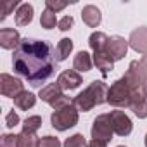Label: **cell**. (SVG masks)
<instances>
[{"label":"cell","instance_id":"8","mask_svg":"<svg viewBox=\"0 0 147 147\" xmlns=\"http://www.w3.org/2000/svg\"><path fill=\"white\" fill-rule=\"evenodd\" d=\"M109 116H111L113 130H114L116 135H119V137H128V135L131 133L133 125H131V119L128 118V114H126L125 111L116 109V111H111Z\"/></svg>","mask_w":147,"mask_h":147},{"label":"cell","instance_id":"7","mask_svg":"<svg viewBox=\"0 0 147 147\" xmlns=\"http://www.w3.org/2000/svg\"><path fill=\"white\" fill-rule=\"evenodd\" d=\"M24 90V83L19 78H14L7 73L0 75V94L9 99H16L21 92Z\"/></svg>","mask_w":147,"mask_h":147},{"label":"cell","instance_id":"25","mask_svg":"<svg viewBox=\"0 0 147 147\" xmlns=\"http://www.w3.org/2000/svg\"><path fill=\"white\" fill-rule=\"evenodd\" d=\"M71 104H73V100H71L67 95H64V94H62V95H59L57 99H54V100H52L49 106H50L54 111H59V109H62V107H67V106H71Z\"/></svg>","mask_w":147,"mask_h":147},{"label":"cell","instance_id":"18","mask_svg":"<svg viewBox=\"0 0 147 147\" xmlns=\"http://www.w3.org/2000/svg\"><path fill=\"white\" fill-rule=\"evenodd\" d=\"M35 104H36V95H35L33 92H28V90H23V92L14 99V106L19 107L21 111H28V109H31Z\"/></svg>","mask_w":147,"mask_h":147},{"label":"cell","instance_id":"35","mask_svg":"<svg viewBox=\"0 0 147 147\" xmlns=\"http://www.w3.org/2000/svg\"><path fill=\"white\" fill-rule=\"evenodd\" d=\"M116 147H125V145H116Z\"/></svg>","mask_w":147,"mask_h":147},{"label":"cell","instance_id":"20","mask_svg":"<svg viewBox=\"0 0 147 147\" xmlns=\"http://www.w3.org/2000/svg\"><path fill=\"white\" fill-rule=\"evenodd\" d=\"M55 52H57V61H66L69 57V54L73 52V40L71 38H61Z\"/></svg>","mask_w":147,"mask_h":147},{"label":"cell","instance_id":"11","mask_svg":"<svg viewBox=\"0 0 147 147\" xmlns=\"http://www.w3.org/2000/svg\"><path fill=\"white\" fill-rule=\"evenodd\" d=\"M128 43H130V47L135 52L147 54V28L140 26V28L133 30L131 35H130V38H128Z\"/></svg>","mask_w":147,"mask_h":147},{"label":"cell","instance_id":"12","mask_svg":"<svg viewBox=\"0 0 147 147\" xmlns=\"http://www.w3.org/2000/svg\"><path fill=\"white\" fill-rule=\"evenodd\" d=\"M21 43V36L14 28H2L0 30V47L11 50V49H18V45Z\"/></svg>","mask_w":147,"mask_h":147},{"label":"cell","instance_id":"13","mask_svg":"<svg viewBox=\"0 0 147 147\" xmlns=\"http://www.w3.org/2000/svg\"><path fill=\"white\" fill-rule=\"evenodd\" d=\"M94 64L97 66V69L102 75H107L109 71L114 69V59L106 52V50H97L94 52Z\"/></svg>","mask_w":147,"mask_h":147},{"label":"cell","instance_id":"3","mask_svg":"<svg viewBox=\"0 0 147 147\" xmlns=\"http://www.w3.org/2000/svg\"><path fill=\"white\" fill-rule=\"evenodd\" d=\"M107 102L113 107H130V104H131V88L128 87V83L123 78L116 80L109 87Z\"/></svg>","mask_w":147,"mask_h":147},{"label":"cell","instance_id":"22","mask_svg":"<svg viewBox=\"0 0 147 147\" xmlns=\"http://www.w3.org/2000/svg\"><path fill=\"white\" fill-rule=\"evenodd\" d=\"M40 24H42V28H45V30H52V28H55V24H59V21H57V18H55V12L45 9V11L42 12Z\"/></svg>","mask_w":147,"mask_h":147},{"label":"cell","instance_id":"10","mask_svg":"<svg viewBox=\"0 0 147 147\" xmlns=\"http://www.w3.org/2000/svg\"><path fill=\"white\" fill-rule=\"evenodd\" d=\"M57 83H59V87L62 90H75L83 83V80H82V75L76 73L75 69H66L59 75Z\"/></svg>","mask_w":147,"mask_h":147},{"label":"cell","instance_id":"4","mask_svg":"<svg viewBox=\"0 0 147 147\" xmlns=\"http://www.w3.org/2000/svg\"><path fill=\"white\" fill-rule=\"evenodd\" d=\"M78 113L80 111L75 107V104H71L67 107H62L59 111H54L52 116H50V123H52V126L55 130L66 131V130H69V128H73V126L78 125V118H80Z\"/></svg>","mask_w":147,"mask_h":147},{"label":"cell","instance_id":"31","mask_svg":"<svg viewBox=\"0 0 147 147\" xmlns=\"http://www.w3.org/2000/svg\"><path fill=\"white\" fill-rule=\"evenodd\" d=\"M73 24H75V19H73V16H64L61 21H59V30L61 31H69L73 28Z\"/></svg>","mask_w":147,"mask_h":147},{"label":"cell","instance_id":"16","mask_svg":"<svg viewBox=\"0 0 147 147\" xmlns=\"http://www.w3.org/2000/svg\"><path fill=\"white\" fill-rule=\"evenodd\" d=\"M92 62H94V59L90 57V54L87 50H80L75 55V59H73V69L76 73H87L92 69Z\"/></svg>","mask_w":147,"mask_h":147},{"label":"cell","instance_id":"17","mask_svg":"<svg viewBox=\"0 0 147 147\" xmlns=\"http://www.w3.org/2000/svg\"><path fill=\"white\" fill-rule=\"evenodd\" d=\"M64 94V90L59 87V83L55 82V83H49V85H45L43 88H40V94H38V97L43 100V102H47V104H50L54 99H57L59 95H62Z\"/></svg>","mask_w":147,"mask_h":147},{"label":"cell","instance_id":"2","mask_svg":"<svg viewBox=\"0 0 147 147\" xmlns=\"http://www.w3.org/2000/svg\"><path fill=\"white\" fill-rule=\"evenodd\" d=\"M107 90H109V87L104 82L95 80L83 92H80L75 99H73V104H75V107L78 111L88 113L95 106H100V104L107 102Z\"/></svg>","mask_w":147,"mask_h":147},{"label":"cell","instance_id":"29","mask_svg":"<svg viewBox=\"0 0 147 147\" xmlns=\"http://www.w3.org/2000/svg\"><path fill=\"white\" fill-rule=\"evenodd\" d=\"M2 5H4V12H2V16H0V19L4 21V19H5V18H7V16H9V14L12 12V9L19 7L21 4L18 2V0H7V2H4Z\"/></svg>","mask_w":147,"mask_h":147},{"label":"cell","instance_id":"23","mask_svg":"<svg viewBox=\"0 0 147 147\" xmlns=\"http://www.w3.org/2000/svg\"><path fill=\"white\" fill-rule=\"evenodd\" d=\"M40 126H42V116L35 114V116H28V118L24 119L23 130H24V131H30V133H36Z\"/></svg>","mask_w":147,"mask_h":147},{"label":"cell","instance_id":"27","mask_svg":"<svg viewBox=\"0 0 147 147\" xmlns=\"http://www.w3.org/2000/svg\"><path fill=\"white\" fill-rule=\"evenodd\" d=\"M66 7H67V2H62V0H45V9H49L55 14Z\"/></svg>","mask_w":147,"mask_h":147},{"label":"cell","instance_id":"5","mask_svg":"<svg viewBox=\"0 0 147 147\" xmlns=\"http://www.w3.org/2000/svg\"><path fill=\"white\" fill-rule=\"evenodd\" d=\"M113 133H114V130H113V123H111L109 113L99 114L94 119V125H92V138L109 142V140H113Z\"/></svg>","mask_w":147,"mask_h":147},{"label":"cell","instance_id":"34","mask_svg":"<svg viewBox=\"0 0 147 147\" xmlns=\"http://www.w3.org/2000/svg\"><path fill=\"white\" fill-rule=\"evenodd\" d=\"M145 147H147V133H145Z\"/></svg>","mask_w":147,"mask_h":147},{"label":"cell","instance_id":"30","mask_svg":"<svg viewBox=\"0 0 147 147\" xmlns=\"http://www.w3.org/2000/svg\"><path fill=\"white\" fill-rule=\"evenodd\" d=\"M18 125H19V114L12 109V111H9L7 116H5V126H7V128H14V126H18Z\"/></svg>","mask_w":147,"mask_h":147},{"label":"cell","instance_id":"15","mask_svg":"<svg viewBox=\"0 0 147 147\" xmlns=\"http://www.w3.org/2000/svg\"><path fill=\"white\" fill-rule=\"evenodd\" d=\"M33 14H35V9H33L31 4H28V2L21 4V5L18 7L16 14H14L16 24H18V26H28V24L33 21Z\"/></svg>","mask_w":147,"mask_h":147},{"label":"cell","instance_id":"14","mask_svg":"<svg viewBox=\"0 0 147 147\" xmlns=\"http://www.w3.org/2000/svg\"><path fill=\"white\" fill-rule=\"evenodd\" d=\"M82 19L88 28H97L100 24V21H102V14H100L99 7L90 4V5H85L82 9Z\"/></svg>","mask_w":147,"mask_h":147},{"label":"cell","instance_id":"1","mask_svg":"<svg viewBox=\"0 0 147 147\" xmlns=\"http://www.w3.org/2000/svg\"><path fill=\"white\" fill-rule=\"evenodd\" d=\"M54 47L45 40L23 38L12 55V66L18 75L28 80L31 87H40L49 80L57 66Z\"/></svg>","mask_w":147,"mask_h":147},{"label":"cell","instance_id":"24","mask_svg":"<svg viewBox=\"0 0 147 147\" xmlns=\"http://www.w3.org/2000/svg\"><path fill=\"white\" fill-rule=\"evenodd\" d=\"M62 147H88V144L82 133H75V135H71L69 138L64 140Z\"/></svg>","mask_w":147,"mask_h":147},{"label":"cell","instance_id":"28","mask_svg":"<svg viewBox=\"0 0 147 147\" xmlns=\"http://www.w3.org/2000/svg\"><path fill=\"white\" fill-rule=\"evenodd\" d=\"M38 147H61V142L57 137H52V135H45L38 140Z\"/></svg>","mask_w":147,"mask_h":147},{"label":"cell","instance_id":"9","mask_svg":"<svg viewBox=\"0 0 147 147\" xmlns=\"http://www.w3.org/2000/svg\"><path fill=\"white\" fill-rule=\"evenodd\" d=\"M128 40H125L123 36H111L109 42H107V47H106V52L114 59V61H119L126 55L128 52Z\"/></svg>","mask_w":147,"mask_h":147},{"label":"cell","instance_id":"26","mask_svg":"<svg viewBox=\"0 0 147 147\" xmlns=\"http://www.w3.org/2000/svg\"><path fill=\"white\" fill-rule=\"evenodd\" d=\"M0 147H18V135L4 133L0 137Z\"/></svg>","mask_w":147,"mask_h":147},{"label":"cell","instance_id":"32","mask_svg":"<svg viewBox=\"0 0 147 147\" xmlns=\"http://www.w3.org/2000/svg\"><path fill=\"white\" fill-rule=\"evenodd\" d=\"M88 147H107V142H104V140H95V138H92V140L88 142Z\"/></svg>","mask_w":147,"mask_h":147},{"label":"cell","instance_id":"33","mask_svg":"<svg viewBox=\"0 0 147 147\" xmlns=\"http://www.w3.org/2000/svg\"><path fill=\"white\" fill-rule=\"evenodd\" d=\"M140 66H142V69H144V73H145V76H147V54L142 55V59H140Z\"/></svg>","mask_w":147,"mask_h":147},{"label":"cell","instance_id":"19","mask_svg":"<svg viewBox=\"0 0 147 147\" xmlns=\"http://www.w3.org/2000/svg\"><path fill=\"white\" fill-rule=\"evenodd\" d=\"M107 42H109V36L102 31H94L90 36H88V45L94 52L97 50H106L107 47Z\"/></svg>","mask_w":147,"mask_h":147},{"label":"cell","instance_id":"6","mask_svg":"<svg viewBox=\"0 0 147 147\" xmlns=\"http://www.w3.org/2000/svg\"><path fill=\"white\" fill-rule=\"evenodd\" d=\"M121 78L128 83V87L131 88V92L138 90L142 87H147V76H145V73H144V69L140 66V61H131L130 66H128V69H126V73Z\"/></svg>","mask_w":147,"mask_h":147},{"label":"cell","instance_id":"21","mask_svg":"<svg viewBox=\"0 0 147 147\" xmlns=\"http://www.w3.org/2000/svg\"><path fill=\"white\" fill-rule=\"evenodd\" d=\"M38 137L30 131H21L18 133V147H38Z\"/></svg>","mask_w":147,"mask_h":147}]
</instances>
